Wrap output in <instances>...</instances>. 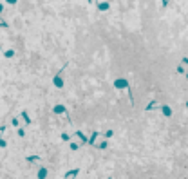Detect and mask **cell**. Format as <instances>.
<instances>
[{
    "label": "cell",
    "instance_id": "ffe728a7",
    "mask_svg": "<svg viewBox=\"0 0 188 179\" xmlns=\"http://www.w3.org/2000/svg\"><path fill=\"white\" fill-rule=\"evenodd\" d=\"M16 134H18L20 138H24V136H25V130H24V129H18V130H16Z\"/></svg>",
    "mask_w": 188,
    "mask_h": 179
},
{
    "label": "cell",
    "instance_id": "9c48e42d",
    "mask_svg": "<svg viewBox=\"0 0 188 179\" xmlns=\"http://www.w3.org/2000/svg\"><path fill=\"white\" fill-rule=\"evenodd\" d=\"M74 136H78V139H80L81 143H87V136H85V134H83L81 130H76V134H74Z\"/></svg>",
    "mask_w": 188,
    "mask_h": 179
},
{
    "label": "cell",
    "instance_id": "7a4b0ae2",
    "mask_svg": "<svg viewBox=\"0 0 188 179\" xmlns=\"http://www.w3.org/2000/svg\"><path fill=\"white\" fill-rule=\"evenodd\" d=\"M63 69H65V65H63ZM63 69L58 72L54 78H53V85L56 87V89H63V78H62V72H63Z\"/></svg>",
    "mask_w": 188,
    "mask_h": 179
},
{
    "label": "cell",
    "instance_id": "7c38bea8",
    "mask_svg": "<svg viewBox=\"0 0 188 179\" xmlns=\"http://www.w3.org/2000/svg\"><path fill=\"white\" fill-rule=\"evenodd\" d=\"M4 56H5V58H13V56H15V49H7V51H4Z\"/></svg>",
    "mask_w": 188,
    "mask_h": 179
},
{
    "label": "cell",
    "instance_id": "d4e9b609",
    "mask_svg": "<svg viewBox=\"0 0 188 179\" xmlns=\"http://www.w3.org/2000/svg\"><path fill=\"white\" fill-rule=\"evenodd\" d=\"M186 108H188V101H186Z\"/></svg>",
    "mask_w": 188,
    "mask_h": 179
},
{
    "label": "cell",
    "instance_id": "5b68a950",
    "mask_svg": "<svg viewBox=\"0 0 188 179\" xmlns=\"http://www.w3.org/2000/svg\"><path fill=\"white\" fill-rule=\"evenodd\" d=\"M161 112H163V116H166V118L172 116V108L168 107V105H161Z\"/></svg>",
    "mask_w": 188,
    "mask_h": 179
},
{
    "label": "cell",
    "instance_id": "603a6c76",
    "mask_svg": "<svg viewBox=\"0 0 188 179\" xmlns=\"http://www.w3.org/2000/svg\"><path fill=\"white\" fill-rule=\"evenodd\" d=\"M2 11H4V4L0 2V13H2Z\"/></svg>",
    "mask_w": 188,
    "mask_h": 179
},
{
    "label": "cell",
    "instance_id": "52a82bcc",
    "mask_svg": "<svg viewBox=\"0 0 188 179\" xmlns=\"http://www.w3.org/2000/svg\"><path fill=\"white\" fill-rule=\"evenodd\" d=\"M109 7H111L109 2H98V9L100 11H109Z\"/></svg>",
    "mask_w": 188,
    "mask_h": 179
},
{
    "label": "cell",
    "instance_id": "ba28073f",
    "mask_svg": "<svg viewBox=\"0 0 188 179\" xmlns=\"http://www.w3.org/2000/svg\"><path fill=\"white\" fill-rule=\"evenodd\" d=\"M98 136H100V132H92V134H90V138L87 139V143H89V145H94V143H96V139H98Z\"/></svg>",
    "mask_w": 188,
    "mask_h": 179
},
{
    "label": "cell",
    "instance_id": "4fadbf2b",
    "mask_svg": "<svg viewBox=\"0 0 188 179\" xmlns=\"http://www.w3.org/2000/svg\"><path fill=\"white\" fill-rule=\"evenodd\" d=\"M155 105H157V103H155V100H152L150 103L145 107V110H154V108H155Z\"/></svg>",
    "mask_w": 188,
    "mask_h": 179
},
{
    "label": "cell",
    "instance_id": "277c9868",
    "mask_svg": "<svg viewBox=\"0 0 188 179\" xmlns=\"http://www.w3.org/2000/svg\"><path fill=\"white\" fill-rule=\"evenodd\" d=\"M78 174H80V170H78V168H73V170H69V172L63 174V179H74V177H78Z\"/></svg>",
    "mask_w": 188,
    "mask_h": 179
},
{
    "label": "cell",
    "instance_id": "3957f363",
    "mask_svg": "<svg viewBox=\"0 0 188 179\" xmlns=\"http://www.w3.org/2000/svg\"><path fill=\"white\" fill-rule=\"evenodd\" d=\"M53 112H54L56 116H60V114H67V108L63 107L62 103H58V105H54V107H53Z\"/></svg>",
    "mask_w": 188,
    "mask_h": 179
},
{
    "label": "cell",
    "instance_id": "6da1fadb",
    "mask_svg": "<svg viewBox=\"0 0 188 179\" xmlns=\"http://www.w3.org/2000/svg\"><path fill=\"white\" fill-rule=\"evenodd\" d=\"M114 87H116V89H127V91H128V89H130V83H128L127 78H118V80L114 81Z\"/></svg>",
    "mask_w": 188,
    "mask_h": 179
},
{
    "label": "cell",
    "instance_id": "ac0fdd59",
    "mask_svg": "<svg viewBox=\"0 0 188 179\" xmlns=\"http://www.w3.org/2000/svg\"><path fill=\"white\" fill-rule=\"evenodd\" d=\"M98 148H100V150H105V148H107V141H101V143L98 145Z\"/></svg>",
    "mask_w": 188,
    "mask_h": 179
},
{
    "label": "cell",
    "instance_id": "d6986e66",
    "mask_svg": "<svg viewBox=\"0 0 188 179\" xmlns=\"http://www.w3.org/2000/svg\"><path fill=\"white\" fill-rule=\"evenodd\" d=\"M5 146H7V141L4 138H0V148H5Z\"/></svg>",
    "mask_w": 188,
    "mask_h": 179
},
{
    "label": "cell",
    "instance_id": "44dd1931",
    "mask_svg": "<svg viewBox=\"0 0 188 179\" xmlns=\"http://www.w3.org/2000/svg\"><path fill=\"white\" fill-rule=\"evenodd\" d=\"M177 72L183 74V72H185V67H183V65H177Z\"/></svg>",
    "mask_w": 188,
    "mask_h": 179
},
{
    "label": "cell",
    "instance_id": "5bb4252c",
    "mask_svg": "<svg viewBox=\"0 0 188 179\" xmlns=\"http://www.w3.org/2000/svg\"><path fill=\"white\" fill-rule=\"evenodd\" d=\"M11 123H13V127L20 129V121H18V118H13V119H11Z\"/></svg>",
    "mask_w": 188,
    "mask_h": 179
},
{
    "label": "cell",
    "instance_id": "8992f818",
    "mask_svg": "<svg viewBox=\"0 0 188 179\" xmlns=\"http://www.w3.org/2000/svg\"><path fill=\"white\" fill-rule=\"evenodd\" d=\"M47 174H49V170H47L45 167H42V168L38 170V179H45L47 177Z\"/></svg>",
    "mask_w": 188,
    "mask_h": 179
},
{
    "label": "cell",
    "instance_id": "9a60e30c",
    "mask_svg": "<svg viewBox=\"0 0 188 179\" xmlns=\"http://www.w3.org/2000/svg\"><path fill=\"white\" fill-rule=\"evenodd\" d=\"M112 136H114V130H107V132L103 134V138H105V139H109V138H112Z\"/></svg>",
    "mask_w": 188,
    "mask_h": 179
},
{
    "label": "cell",
    "instance_id": "484cf974",
    "mask_svg": "<svg viewBox=\"0 0 188 179\" xmlns=\"http://www.w3.org/2000/svg\"><path fill=\"white\" fill-rule=\"evenodd\" d=\"M109 179H111V177H109Z\"/></svg>",
    "mask_w": 188,
    "mask_h": 179
},
{
    "label": "cell",
    "instance_id": "7402d4cb",
    "mask_svg": "<svg viewBox=\"0 0 188 179\" xmlns=\"http://www.w3.org/2000/svg\"><path fill=\"white\" fill-rule=\"evenodd\" d=\"M0 27H5V29H7V27H9V24H7V22H0Z\"/></svg>",
    "mask_w": 188,
    "mask_h": 179
},
{
    "label": "cell",
    "instance_id": "e0dca14e",
    "mask_svg": "<svg viewBox=\"0 0 188 179\" xmlns=\"http://www.w3.org/2000/svg\"><path fill=\"white\" fill-rule=\"evenodd\" d=\"M69 148H71V150H78V148H80V145H78V143H74V141H73V143L69 145Z\"/></svg>",
    "mask_w": 188,
    "mask_h": 179
},
{
    "label": "cell",
    "instance_id": "cb8c5ba5",
    "mask_svg": "<svg viewBox=\"0 0 188 179\" xmlns=\"http://www.w3.org/2000/svg\"><path fill=\"white\" fill-rule=\"evenodd\" d=\"M183 63H186L188 65V58H183Z\"/></svg>",
    "mask_w": 188,
    "mask_h": 179
},
{
    "label": "cell",
    "instance_id": "8fae6325",
    "mask_svg": "<svg viewBox=\"0 0 188 179\" xmlns=\"http://www.w3.org/2000/svg\"><path fill=\"white\" fill-rule=\"evenodd\" d=\"M25 161H27V163H36V161H40V157H38V156H27Z\"/></svg>",
    "mask_w": 188,
    "mask_h": 179
},
{
    "label": "cell",
    "instance_id": "30bf717a",
    "mask_svg": "<svg viewBox=\"0 0 188 179\" xmlns=\"http://www.w3.org/2000/svg\"><path fill=\"white\" fill-rule=\"evenodd\" d=\"M22 119H24L27 125H31V123H33V121H31V118H29V114H27L25 110H22Z\"/></svg>",
    "mask_w": 188,
    "mask_h": 179
},
{
    "label": "cell",
    "instance_id": "2e32d148",
    "mask_svg": "<svg viewBox=\"0 0 188 179\" xmlns=\"http://www.w3.org/2000/svg\"><path fill=\"white\" fill-rule=\"evenodd\" d=\"M69 139H71V136H69L67 132H63V134H62V141H69Z\"/></svg>",
    "mask_w": 188,
    "mask_h": 179
}]
</instances>
